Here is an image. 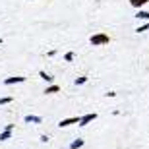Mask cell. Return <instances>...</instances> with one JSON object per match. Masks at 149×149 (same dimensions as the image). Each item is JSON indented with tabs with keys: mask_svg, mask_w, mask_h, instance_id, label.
Returning a JSON list of instances; mask_svg holds the SVG:
<instances>
[{
	"mask_svg": "<svg viewBox=\"0 0 149 149\" xmlns=\"http://www.w3.org/2000/svg\"><path fill=\"white\" fill-rule=\"evenodd\" d=\"M89 43L93 45V47H103V45H109L111 43V37L107 33H93L89 37Z\"/></svg>",
	"mask_w": 149,
	"mask_h": 149,
	"instance_id": "cell-1",
	"label": "cell"
},
{
	"mask_svg": "<svg viewBox=\"0 0 149 149\" xmlns=\"http://www.w3.org/2000/svg\"><path fill=\"white\" fill-rule=\"evenodd\" d=\"M93 120H97V112H87V114H83L81 118H79V124L77 126H87V124H91Z\"/></svg>",
	"mask_w": 149,
	"mask_h": 149,
	"instance_id": "cell-2",
	"label": "cell"
},
{
	"mask_svg": "<svg viewBox=\"0 0 149 149\" xmlns=\"http://www.w3.org/2000/svg\"><path fill=\"white\" fill-rule=\"evenodd\" d=\"M12 132H14V124H6V128L0 132V141H8V139H12Z\"/></svg>",
	"mask_w": 149,
	"mask_h": 149,
	"instance_id": "cell-3",
	"label": "cell"
},
{
	"mask_svg": "<svg viewBox=\"0 0 149 149\" xmlns=\"http://www.w3.org/2000/svg\"><path fill=\"white\" fill-rule=\"evenodd\" d=\"M79 118L81 116H70V118H62L58 122V126L60 128H66V126H72V124H79Z\"/></svg>",
	"mask_w": 149,
	"mask_h": 149,
	"instance_id": "cell-4",
	"label": "cell"
},
{
	"mask_svg": "<svg viewBox=\"0 0 149 149\" xmlns=\"http://www.w3.org/2000/svg\"><path fill=\"white\" fill-rule=\"evenodd\" d=\"M25 77L23 76H12V77H6L4 79V85H16V83H23Z\"/></svg>",
	"mask_w": 149,
	"mask_h": 149,
	"instance_id": "cell-5",
	"label": "cell"
},
{
	"mask_svg": "<svg viewBox=\"0 0 149 149\" xmlns=\"http://www.w3.org/2000/svg\"><path fill=\"white\" fill-rule=\"evenodd\" d=\"M23 120L27 122V124H41V122H43V118H41V116H37V114H27Z\"/></svg>",
	"mask_w": 149,
	"mask_h": 149,
	"instance_id": "cell-6",
	"label": "cell"
},
{
	"mask_svg": "<svg viewBox=\"0 0 149 149\" xmlns=\"http://www.w3.org/2000/svg\"><path fill=\"white\" fill-rule=\"evenodd\" d=\"M58 91H60V85H56V83H50V85L45 87V95H54Z\"/></svg>",
	"mask_w": 149,
	"mask_h": 149,
	"instance_id": "cell-7",
	"label": "cell"
},
{
	"mask_svg": "<svg viewBox=\"0 0 149 149\" xmlns=\"http://www.w3.org/2000/svg\"><path fill=\"white\" fill-rule=\"evenodd\" d=\"M39 76H41V79H45V81L49 83V85H50V83H54V76H50V74H47L45 70H41V72H39Z\"/></svg>",
	"mask_w": 149,
	"mask_h": 149,
	"instance_id": "cell-8",
	"label": "cell"
},
{
	"mask_svg": "<svg viewBox=\"0 0 149 149\" xmlns=\"http://www.w3.org/2000/svg\"><path fill=\"white\" fill-rule=\"evenodd\" d=\"M130 2V6H134V8H138V10H141L145 4H147L149 0H128Z\"/></svg>",
	"mask_w": 149,
	"mask_h": 149,
	"instance_id": "cell-9",
	"label": "cell"
},
{
	"mask_svg": "<svg viewBox=\"0 0 149 149\" xmlns=\"http://www.w3.org/2000/svg\"><path fill=\"white\" fill-rule=\"evenodd\" d=\"M83 145H85V141H83L81 138H77V139H74L72 143H70V149H81Z\"/></svg>",
	"mask_w": 149,
	"mask_h": 149,
	"instance_id": "cell-10",
	"label": "cell"
},
{
	"mask_svg": "<svg viewBox=\"0 0 149 149\" xmlns=\"http://www.w3.org/2000/svg\"><path fill=\"white\" fill-rule=\"evenodd\" d=\"M136 17H138V19H143V22H149V12L147 10H138Z\"/></svg>",
	"mask_w": 149,
	"mask_h": 149,
	"instance_id": "cell-11",
	"label": "cell"
},
{
	"mask_svg": "<svg viewBox=\"0 0 149 149\" xmlns=\"http://www.w3.org/2000/svg\"><path fill=\"white\" fill-rule=\"evenodd\" d=\"M12 101H14V97H12V95H6V97H0V107H2V105H10Z\"/></svg>",
	"mask_w": 149,
	"mask_h": 149,
	"instance_id": "cell-12",
	"label": "cell"
},
{
	"mask_svg": "<svg viewBox=\"0 0 149 149\" xmlns=\"http://www.w3.org/2000/svg\"><path fill=\"white\" fill-rule=\"evenodd\" d=\"M87 79H89L87 76H79V77H76V81H74V83H76V85H85Z\"/></svg>",
	"mask_w": 149,
	"mask_h": 149,
	"instance_id": "cell-13",
	"label": "cell"
},
{
	"mask_svg": "<svg viewBox=\"0 0 149 149\" xmlns=\"http://www.w3.org/2000/svg\"><path fill=\"white\" fill-rule=\"evenodd\" d=\"M145 31H149V22H145L143 25H139V27H136V33H145Z\"/></svg>",
	"mask_w": 149,
	"mask_h": 149,
	"instance_id": "cell-14",
	"label": "cell"
},
{
	"mask_svg": "<svg viewBox=\"0 0 149 149\" xmlns=\"http://www.w3.org/2000/svg\"><path fill=\"white\" fill-rule=\"evenodd\" d=\"M74 58H76V54H74L72 50H70V52H66V54H64V60H66V62H72Z\"/></svg>",
	"mask_w": 149,
	"mask_h": 149,
	"instance_id": "cell-15",
	"label": "cell"
},
{
	"mask_svg": "<svg viewBox=\"0 0 149 149\" xmlns=\"http://www.w3.org/2000/svg\"><path fill=\"white\" fill-rule=\"evenodd\" d=\"M2 43H4V41H2V37H0V45H2Z\"/></svg>",
	"mask_w": 149,
	"mask_h": 149,
	"instance_id": "cell-16",
	"label": "cell"
}]
</instances>
